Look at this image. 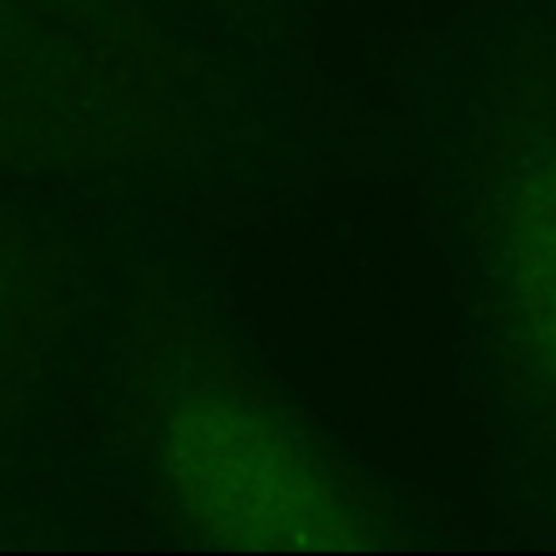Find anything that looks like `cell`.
<instances>
[{
  "mask_svg": "<svg viewBox=\"0 0 556 556\" xmlns=\"http://www.w3.org/2000/svg\"><path fill=\"white\" fill-rule=\"evenodd\" d=\"M153 454L179 515L225 545L328 553L378 541L302 439L237 393L179 396L156 427Z\"/></svg>",
  "mask_w": 556,
  "mask_h": 556,
  "instance_id": "cell-1",
  "label": "cell"
},
{
  "mask_svg": "<svg viewBox=\"0 0 556 556\" xmlns=\"http://www.w3.org/2000/svg\"><path fill=\"white\" fill-rule=\"evenodd\" d=\"M477 260L507 408L556 469V77L526 96L492 149Z\"/></svg>",
  "mask_w": 556,
  "mask_h": 556,
  "instance_id": "cell-2",
  "label": "cell"
}]
</instances>
